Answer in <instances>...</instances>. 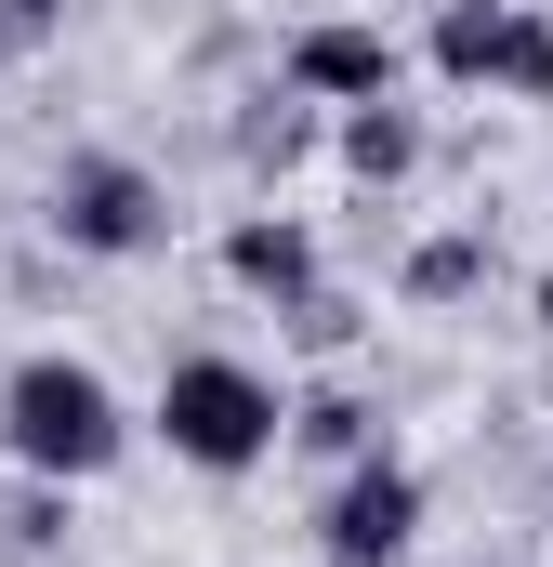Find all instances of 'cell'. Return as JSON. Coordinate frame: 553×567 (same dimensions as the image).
Here are the masks:
<instances>
[{
	"mask_svg": "<svg viewBox=\"0 0 553 567\" xmlns=\"http://www.w3.org/2000/svg\"><path fill=\"white\" fill-rule=\"evenodd\" d=\"M421 542V475L396 449H369V462H343V488H330V515H316V555L330 567H396Z\"/></svg>",
	"mask_w": 553,
	"mask_h": 567,
	"instance_id": "277c9868",
	"label": "cell"
},
{
	"mask_svg": "<svg viewBox=\"0 0 553 567\" xmlns=\"http://www.w3.org/2000/svg\"><path fill=\"white\" fill-rule=\"evenodd\" d=\"M421 158H435L421 106H396V93H383V106H343V172H356V185H409Z\"/></svg>",
	"mask_w": 553,
	"mask_h": 567,
	"instance_id": "ba28073f",
	"label": "cell"
},
{
	"mask_svg": "<svg viewBox=\"0 0 553 567\" xmlns=\"http://www.w3.org/2000/svg\"><path fill=\"white\" fill-rule=\"evenodd\" d=\"M396 80H409V53H396L383 27H303V40H290V93H303V106H383Z\"/></svg>",
	"mask_w": 553,
	"mask_h": 567,
	"instance_id": "5b68a950",
	"label": "cell"
},
{
	"mask_svg": "<svg viewBox=\"0 0 553 567\" xmlns=\"http://www.w3.org/2000/svg\"><path fill=\"white\" fill-rule=\"evenodd\" d=\"M290 343H316V357H330V343H356V303H343V290H316V303H290Z\"/></svg>",
	"mask_w": 553,
	"mask_h": 567,
	"instance_id": "5bb4252c",
	"label": "cell"
},
{
	"mask_svg": "<svg viewBox=\"0 0 553 567\" xmlns=\"http://www.w3.org/2000/svg\"><path fill=\"white\" fill-rule=\"evenodd\" d=\"M158 435H171V462H198V475H251L276 435H290V396H276L251 357H171V370H158Z\"/></svg>",
	"mask_w": 553,
	"mask_h": 567,
	"instance_id": "7a4b0ae2",
	"label": "cell"
},
{
	"mask_svg": "<svg viewBox=\"0 0 553 567\" xmlns=\"http://www.w3.org/2000/svg\"><path fill=\"white\" fill-rule=\"evenodd\" d=\"M225 278L251 290V303H276V317H290V303H316V225H303V212H238V238H225Z\"/></svg>",
	"mask_w": 553,
	"mask_h": 567,
	"instance_id": "8992f818",
	"label": "cell"
},
{
	"mask_svg": "<svg viewBox=\"0 0 553 567\" xmlns=\"http://www.w3.org/2000/svg\"><path fill=\"white\" fill-rule=\"evenodd\" d=\"M0 449H13L27 475H53V488H93V475L133 449V410H119V383H106L93 357H13V383H0Z\"/></svg>",
	"mask_w": 553,
	"mask_h": 567,
	"instance_id": "6da1fadb",
	"label": "cell"
},
{
	"mask_svg": "<svg viewBox=\"0 0 553 567\" xmlns=\"http://www.w3.org/2000/svg\"><path fill=\"white\" fill-rule=\"evenodd\" d=\"M488 290V225H448L409 251V303H474Z\"/></svg>",
	"mask_w": 553,
	"mask_h": 567,
	"instance_id": "30bf717a",
	"label": "cell"
},
{
	"mask_svg": "<svg viewBox=\"0 0 553 567\" xmlns=\"http://www.w3.org/2000/svg\"><path fill=\"white\" fill-rule=\"evenodd\" d=\"M501 93H514V106H553V27H541V13L514 27V66H501Z\"/></svg>",
	"mask_w": 553,
	"mask_h": 567,
	"instance_id": "4fadbf2b",
	"label": "cell"
},
{
	"mask_svg": "<svg viewBox=\"0 0 553 567\" xmlns=\"http://www.w3.org/2000/svg\"><path fill=\"white\" fill-rule=\"evenodd\" d=\"M290 449H316V462H369V449H383V410L343 396V383H316V396H290Z\"/></svg>",
	"mask_w": 553,
	"mask_h": 567,
	"instance_id": "9c48e42d",
	"label": "cell"
},
{
	"mask_svg": "<svg viewBox=\"0 0 553 567\" xmlns=\"http://www.w3.org/2000/svg\"><path fill=\"white\" fill-rule=\"evenodd\" d=\"M40 40H66V0H0V53H40Z\"/></svg>",
	"mask_w": 553,
	"mask_h": 567,
	"instance_id": "9a60e30c",
	"label": "cell"
},
{
	"mask_svg": "<svg viewBox=\"0 0 553 567\" xmlns=\"http://www.w3.org/2000/svg\"><path fill=\"white\" fill-rule=\"evenodd\" d=\"M53 238H66V251H93V265H145V251H171V198H158V172H145V158L80 145V158L53 172Z\"/></svg>",
	"mask_w": 553,
	"mask_h": 567,
	"instance_id": "3957f363",
	"label": "cell"
},
{
	"mask_svg": "<svg viewBox=\"0 0 553 567\" xmlns=\"http://www.w3.org/2000/svg\"><path fill=\"white\" fill-rule=\"evenodd\" d=\"M303 145H316V120H303V106H251V120H238V158H251V172H290V158H303Z\"/></svg>",
	"mask_w": 553,
	"mask_h": 567,
	"instance_id": "8fae6325",
	"label": "cell"
},
{
	"mask_svg": "<svg viewBox=\"0 0 553 567\" xmlns=\"http://www.w3.org/2000/svg\"><path fill=\"white\" fill-rule=\"evenodd\" d=\"M514 27H528V0H448V13H435V80H461V93H501V66H514Z\"/></svg>",
	"mask_w": 553,
	"mask_h": 567,
	"instance_id": "52a82bcc",
	"label": "cell"
},
{
	"mask_svg": "<svg viewBox=\"0 0 553 567\" xmlns=\"http://www.w3.org/2000/svg\"><path fill=\"white\" fill-rule=\"evenodd\" d=\"M0 542H13V555H53V542H66V488H53V475H27V488H13V515H0Z\"/></svg>",
	"mask_w": 553,
	"mask_h": 567,
	"instance_id": "7c38bea8",
	"label": "cell"
},
{
	"mask_svg": "<svg viewBox=\"0 0 553 567\" xmlns=\"http://www.w3.org/2000/svg\"><path fill=\"white\" fill-rule=\"evenodd\" d=\"M541 330H553V265H541Z\"/></svg>",
	"mask_w": 553,
	"mask_h": 567,
	"instance_id": "2e32d148",
	"label": "cell"
}]
</instances>
